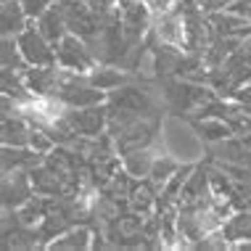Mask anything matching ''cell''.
<instances>
[{
    "label": "cell",
    "mask_w": 251,
    "mask_h": 251,
    "mask_svg": "<svg viewBox=\"0 0 251 251\" xmlns=\"http://www.w3.org/2000/svg\"><path fill=\"white\" fill-rule=\"evenodd\" d=\"M35 24H37V29L43 32V35L48 37L53 45H58L61 40L69 35V24H66V16H64L61 3H53L50 8H45V11L35 19Z\"/></svg>",
    "instance_id": "8992f818"
},
{
    "label": "cell",
    "mask_w": 251,
    "mask_h": 251,
    "mask_svg": "<svg viewBox=\"0 0 251 251\" xmlns=\"http://www.w3.org/2000/svg\"><path fill=\"white\" fill-rule=\"evenodd\" d=\"M32 175L26 177L24 169H8L3 177V201L5 206H24L29 201V191H32Z\"/></svg>",
    "instance_id": "5b68a950"
},
{
    "label": "cell",
    "mask_w": 251,
    "mask_h": 251,
    "mask_svg": "<svg viewBox=\"0 0 251 251\" xmlns=\"http://www.w3.org/2000/svg\"><path fill=\"white\" fill-rule=\"evenodd\" d=\"M16 45L22 50V58L26 61V66H53L56 64V45L37 29V24L19 32Z\"/></svg>",
    "instance_id": "277c9868"
},
{
    "label": "cell",
    "mask_w": 251,
    "mask_h": 251,
    "mask_svg": "<svg viewBox=\"0 0 251 251\" xmlns=\"http://www.w3.org/2000/svg\"><path fill=\"white\" fill-rule=\"evenodd\" d=\"M140 3H143L146 8L151 11V16H156V13H164V11L180 8L182 0H140Z\"/></svg>",
    "instance_id": "9a60e30c"
},
{
    "label": "cell",
    "mask_w": 251,
    "mask_h": 251,
    "mask_svg": "<svg viewBox=\"0 0 251 251\" xmlns=\"http://www.w3.org/2000/svg\"><path fill=\"white\" fill-rule=\"evenodd\" d=\"M156 156H159V148L138 146V148H130L122 161H125L127 175H132V177H148V175H151L153 161H156Z\"/></svg>",
    "instance_id": "52a82bcc"
},
{
    "label": "cell",
    "mask_w": 251,
    "mask_h": 251,
    "mask_svg": "<svg viewBox=\"0 0 251 251\" xmlns=\"http://www.w3.org/2000/svg\"><path fill=\"white\" fill-rule=\"evenodd\" d=\"M243 58L246 64H251V37H246V45H243Z\"/></svg>",
    "instance_id": "ac0fdd59"
},
{
    "label": "cell",
    "mask_w": 251,
    "mask_h": 251,
    "mask_svg": "<svg viewBox=\"0 0 251 251\" xmlns=\"http://www.w3.org/2000/svg\"><path fill=\"white\" fill-rule=\"evenodd\" d=\"M233 3H238V0H196V5H199L203 13L227 11V8H233Z\"/></svg>",
    "instance_id": "2e32d148"
},
{
    "label": "cell",
    "mask_w": 251,
    "mask_h": 251,
    "mask_svg": "<svg viewBox=\"0 0 251 251\" xmlns=\"http://www.w3.org/2000/svg\"><path fill=\"white\" fill-rule=\"evenodd\" d=\"M56 64L61 69H69L77 74H90L98 66L90 43L77 37V35H72V32L56 45Z\"/></svg>",
    "instance_id": "7a4b0ae2"
},
{
    "label": "cell",
    "mask_w": 251,
    "mask_h": 251,
    "mask_svg": "<svg viewBox=\"0 0 251 251\" xmlns=\"http://www.w3.org/2000/svg\"><path fill=\"white\" fill-rule=\"evenodd\" d=\"M26 11L22 5V0H3L0 8V24H3V37H16L22 29H26Z\"/></svg>",
    "instance_id": "30bf717a"
},
{
    "label": "cell",
    "mask_w": 251,
    "mask_h": 251,
    "mask_svg": "<svg viewBox=\"0 0 251 251\" xmlns=\"http://www.w3.org/2000/svg\"><path fill=\"white\" fill-rule=\"evenodd\" d=\"M29 130L32 125L16 114H3V146L29 148Z\"/></svg>",
    "instance_id": "8fae6325"
},
{
    "label": "cell",
    "mask_w": 251,
    "mask_h": 251,
    "mask_svg": "<svg viewBox=\"0 0 251 251\" xmlns=\"http://www.w3.org/2000/svg\"><path fill=\"white\" fill-rule=\"evenodd\" d=\"M243 3H249V5H251V0H243Z\"/></svg>",
    "instance_id": "d6986e66"
},
{
    "label": "cell",
    "mask_w": 251,
    "mask_h": 251,
    "mask_svg": "<svg viewBox=\"0 0 251 251\" xmlns=\"http://www.w3.org/2000/svg\"><path fill=\"white\" fill-rule=\"evenodd\" d=\"M69 127H72V132H79V135H98L100 127H103V111L98 106L72 108Z\"/></svg>",
    "instance_id": "9c48e42d"
},
{
    "label": "cell",
    "mask_w": 251,
    "mask_h": 251,
    "mask_svg": "<svg viewBox=\"0 0 251 251\" xmlns=\"http://www.w3.org/2000/svg\"><path fill=\"white\" fill-rule=\"evenodd\" d=\"M87 5H90L96 13H100L103 19H108L122 8V0H87Z\"/></svg>",
    "instance_id": "5bb4252c"
},
{
    "label": "cell",
    "mask_w": 251,
    "mask_h": 251,
    "mask_svg": "<svg viewBox=\"0 0 251 251\" xmlns=\"http://www.w3.org/2000/svg\"><path fill=\"white\" fill-rule=\"evenodd\" d=\"M90 243H93V235L87 227H69L61 235H56L48 246L50 249H90Z\"/></svg>",
    "instance_id": "7c38bea8"
},
{
    "label": "cell",
    "mask_w": 251,
    "mask_h": 251,
    "mask_svg": "<svg viewBox=\"0 0 251 251\" xmlns=\"http://www.w3.org/2000/svg\"><path fill=\"white\" fill-rule=\"evenodd\" d=\"M90 82L96 85V87H100V90H117V87L125 82V74H122L119 69H114V66H96L90 74Z\"/></svg>",
    "instance_id": "4fadbf2b"
},
{
    "label": "cell",
    "mask_w": 251,
    "mask_h": 251,
    "mask_svg": "<svg viewBox=\"0 0 251 251\" xmlns=\"http://www.w3.org/2000/svg\"><path fill=\"white\" fill-rule=\"evenodd\" d=\"M161 148L177 159L180 164H196V161L203 156V143L199 138V132L193 130L188 122H182L177 117H167L161 122V132H159Z\"/></svg>",
    "instance_id": "6da1fadb"
},
{
    "label": "cell",
    "mask_w": 251,
    "mask_h": 251,
    "mask_svg": "<svg viewBox=\"0 0 251 251\" xmlns=\"http://www.w3.org/2000/svg\"><path fill=\"white\" fill-rule=\"evenodd\" d=\"M151 32L161 45L175 50H185L188 48V19L182 8H172L164 13H156L151 19Z\"/></svg>",
    "instance_id": "3957f363"
},
{
    "label": "cell",
    "mask_w": 251,
    "mask_h": 251,
    "mask_svg": "<svg viewBox=\"0 0 251 251\" xmlns=\"http://www.w3.org/2000/svg\"><path fill=\"white\" fill-rule=\"evenodd\" d=\"M222 235H225L227 243L235 249H241L243 243H249L251 241V209H241V212L230 214L225 227H222Z\"/></svg>",
    "instance_id": "ba28073f"
},
{
    "label": "cell",
    "mask_w": 251,
    "mask_h": 251,
    "mask_svg": "<svg viewBox=\"0 0 251 251\" xmlns=\"http://www.w3.org/2000/svg\"><path fill=\"white\" fill-rule=\"evenodd\" d=\"M201 130H203L206 138H225V135H227V127L220 125V122H203Z\"/></svg>",
    "instance_id": "e0dca14e"
}]
</instances>
